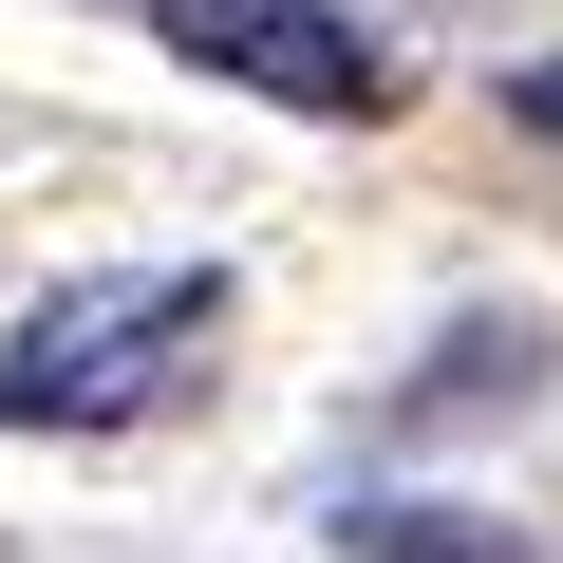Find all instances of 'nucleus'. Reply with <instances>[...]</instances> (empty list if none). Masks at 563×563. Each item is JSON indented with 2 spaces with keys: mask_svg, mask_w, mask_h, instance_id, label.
Instances as JSON below:
<instances>
[{
  "mask_svg": "<svg viewBox=\"0 0 563 563\" xmlns=\"http://www.w3.org/2000/svg\"><path fill=\"white\" fill-rule=\"evenodd\" d=\"M507 113H526V132L563 151V57H526V76H507Z\"/></svg>",
  "mask_w": 563,
  "mask_h": 563,
  "instance_id": "obj_4",
  "label": "nucleus"
},
{
  "mask_svg": "<svg viewBox=\"0 0 563 563\" xmlns=\"http://www.w3.org/2000/svg\"><path fill=\"white\" fill-rule=\"evenodd\" d=\"M225 320V282L207 263H113V282H57V301L0 339V432H151L188 395Z\"/></svg>",
  "mask_w": 563,
  "mask_h": 563,
  "instance_id": "obj_1",
  "label": "nucleus"
},
{
  "mask_svg": "<svg viewBox=\"0 0 563 563\" xmlns=\"http://www.w3.org/2000/svg\"><path fill=\"white\" fill-rule=\"evenodd\" d=\"M339 563H544V544H526V526H470V507H395V488H376V507H339Z\"/></svg>",
  "mask_w": 563,
  "mask_h": 563,
  "instance_id": "obj_3",
  "label": "nucleus"
},
{
  "mask_svg": "<svg viewBox=\"0 0 563 563\" xmlns=\"http://www.w3.org/2000/svg\"><path fill=\"white\" fill-rule=\"evenodd\" d=\"M132 20H151L188 76H244L263 113H339V132H376V113L413 95V57L357 20V0H132Z\"/></svg>",
  "mask_w": 563,
  "mask_h": 563,
  "instance_id": "obj_2",
  "label": "nucleus"
}]
</instances>
